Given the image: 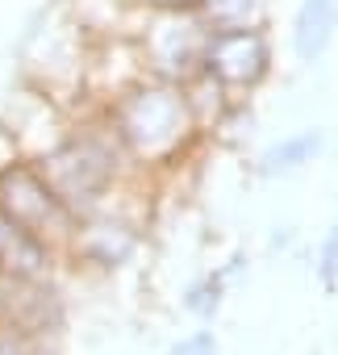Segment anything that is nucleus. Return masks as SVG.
<instances>
[{
    "instance_id": "f257e3e1",
    "label": "nucleus",
    "mask_w": 338,
    "mask_h": 355,
    "mask_svg": "<svg viewBox=\"0 0 338 355\" xmlns=\"http://www.w3.org/2000/svg\"><path fill=\"white\" fill-rule=\"evenodd\" d=\"M197 121L188 113L184 88L163 80H138L121 88L109 105V134L134 163H167L193 138Z\"/></svg>"
},
{
    "instance_id": "f03ea898",
    "label": "nucleus",
    "mask_w": 338,
    "mask_h": 355,
    "mask_svg": "<svg viewBox=\"0 0 338 355\" xmlns=\"http://www.w3.org/2000/svg\"><path fill=\"white\" fill-rule=\"evenodd\" d=\"M121 159L125 155L109 130H67L63 142L38 159V167L59 201L71 209V218H84L113 201Z\"/></svg>"
},
{
    "instance_id": "7ed1b4c3",
    "label": "nucleus",
    "mask_w": 338,
    "mask_h": 355,
    "mask_svg": "<svg viewBox=\"0 0 338 355\" xmlns=\"http://www.w3.org/2000/svg\"><path fill=\"white\" fill-rule=\"evenodd\" d=\"M0 214L26 226L30 234L46 239L51 247H67L75 218L59 201V193L46 184V175L34 159H13L9 167H0Z\"/></svg>"
},
{
    "instance_id": "20e7f679",
    "label": "nucleus",
    "mask_w": 338,
    "mask_h": 355,
    "mask_svg": "<svg viewBox=\"0 0 338 355\" xmlns=\"http://www.w3.org/2000/svg\"><path fill=\"white\" fill-rule=\"evenodd\" d=\"M67 326V297L59 280L0 288V330L17 343H59Z\"/></svg>"
},
{
    "instance_id": "39448f33",
    "label": "nucleus",
    "mask_w": 338,
    "mask_h": 355,
    "mask_svg": "<svg viewBox=\"0 0 338 355\" xmlns=\"http://www.w3.org/2000/svg\"><path fill=\"white\" fill-rule=\"evenodd\" d=\"M134 243H138V226L130 218H121L109 205L75 218V230L63 247V263H84V268H117L134 255Z\"/></svg>"
},
{
    "instance_id": "423d86ee",
    "label": "nucleus",
    "mask_w": 338,
    "mask_h": 355,
    "mask_svg": "<svg viewBox=\"0 0 338 355\" xmlns=\"http://www.w3.org/2000/svg\"><path fill=\"white\" fill-rule=\"evenodd\" d=\"M201 71L222 84V88H255L267 71V42L263 34L251 30H217L205 38Z\"/></svg>"
},
{
    "instance_id": "0eeeda50",
    "label": "nucleus",
    "mask_w": 338,
    "mask_h": 355,
    "mask_svg": "<svg viewBox=\"0 0 338 355\" xmlns=\"http://www.w3.org/2000/svg\"><path fill=\"white\" fill-rule=\"evenodd\" d=\"M63 272V251L51 247L46 239L30 234L13 218L0 214V288L9 284H42L59 280Z\"/></svg>"
},
{
    "instance_id": "6e6552de",
    "label": "nucleus",
    "mask_w": 338,
    "mask_h": 355,
    "mask_svg": "<svg viewBox=\"0 0 338 355\" xmlns=\"http://www.w3.org/2000/svg\"><path fill=\"white\" fill-rule=\"evenodd\" d=\"M330 26H334V0H305L301 21H296V51L305 59H313L326 46Z\"/></svg>"
},
{
    "instance_id": "1a4fd4ad",
    "label": "nucleus",
    "mask_w": 338,
    "mask_h": 355,
    "mask_svg": "<svg viewBox=\"0 0 338 355\" xmlns=\"http://www.w3.org/2000/svg\"><path fill=\"white\" fill-rule=\"evenodd\" d=\"M313 146H317V138H313V134H301V138H292V142L276 146V150L267 155V167H272V171H276V167H292V163H301Z\"/></svg>"
},
{
    "instance_id": "9d476101",
    "label": "nucleus",
    "mask_w": 338,
    "mask_h": 355,
    "mask_svg": "<svg viewBox=\"0 0 338 355\" xmlns=\"http://www.w3.org/2000/svg\"><path fill=\"white\" fill-rule=\"evenodd\" d=\"M167 355H217V343H213L209 334H193V338H184L180 347H172Z\"/></svg>"
},
{
    "instance_id": "9b49d317",
    "label": "nucleus",
    "mask_w": 338,
    "mask_h": 355,
    "mask_svg": "<svg viewBox=\"0 0 338 355\" xmlns=\"http://www.w3.org/2000/svg\"><path fill=\"white\" fill-rule=\"evenodd\" d=\"M13 355H59V343H17Z\"/></svg>"
},
{
    "instance_id": "f8f14e48",
    "label": "nucleus",
    "mask_w": 338,
    "mask_h": 355,
    "mask_svg": "<svg viewBox=\"0 0 338 355\" xmlns=\"http://www.w3.org/2000/svg\"><path fill=\"white\" fill-rule=\"evenodd\" d=\"M146 5H154L163 13H184V9H201V0H146Z\"/></svg>"
},
{
    "instance_id": "ddd939ff",
    "label": "nucleus",
    "mask_w": 338,
    "mask_h": 355,
    "mask_svg": "<svg viewBox=\"0 0 338 355\" xmlns=\"http://www.w3.org/2000/svg\"><path fill=\"white\" fill-rule=\"evenodd\" d=\"M13 159H21V155H17V146H13V138L5 134V125H0V167H9Z\"/></svg>"
}]
</instances>
